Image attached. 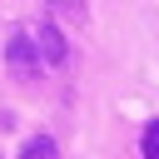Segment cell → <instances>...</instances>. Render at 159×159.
I'll return each instance as SVG.
<instances>
[{"mask_svg":"<svg viewBox=\"0 0 159 159\" xmlns=\"http://www.w3.org/2000/svg\"><path fill=\"white\" fill-rule=\"evenodd\" d=\"M5 60H10V70L20 75V80H30V75H40V45H35V35H15L10 40V50H5Z\"/></svg>","mask_w":159,"mask_h":159,"instance_id":"6da1fadb","label":"cell"},{"mask_svg":"<svg viewBox=\"0 0 159 159\" xmlns=\"http://www.w3.org/2000/svg\"><path fill=\"white\" fill-rule=\"evenodd\" d=\"M35 45H40V55H45L50 65H65V55H70V50H65V35H60L55 25H40V30H35Z\"/></svg>","mask_w":159,"mask_h":159,"instance_id":"7a4b0ae2","label":"cell"},{"mask_svg":"<svg viewBox=\"0 0 159 159\" xmlns=\"http://www.w3.org/2000/svg\"><path fill=\"white\" fill-rule=\"evenodd\" d=\"M20 159H55V139H50V134H35V139H25Z\"/></svg>","mask_w":159,"mask_h":159,"instance_id":"3957f363","label":"cell"},{"mask_svg":"<svg viewBox=\"0 0 159 159\" xmlns=\"http://www.w3.org/2000/svg\"><path fill=\"white\" fill-rule=\"evenodd\" d=\"M139 149H144V159H159V119H149V124H144Z\"/></svg>","mask_w":159,"mask_h":159,"instance_id":"277c9868","label":"cell"},{"mask_svg":"<svg viewBox=\"0 0 159 159\" xmlns=\"http://www.w3.org/2000/svg\"><path fill=\"white\" fill-rule=\"evenodd\" d=\"M55 10H65V15H84V0H50Z\"/></svg>","mask_w":159,"mask_h":159,"instance_id":"5b68a950","label":"cell"}]
</instances>
